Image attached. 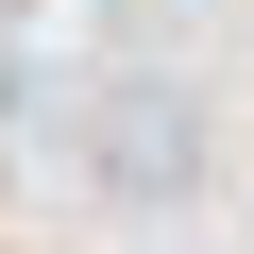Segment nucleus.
Listing matches in <instances>:
<instances>
[{
    "label": "nucleus",
    "mask_w": 254,
    "mask_h": 254,
    "mask_svg": "<svg viewBox=\"0 0 254 254\" xmlns=\"http://www.w3.org/2000/svg\"><path fill=\"white\" fill-rule=\"evenodd\" d=\"M85 187H102V203H187V187H203V102L153 85V68L102 85V102H85Z\"/></svg>",
    "instance_id": "nucleus-1"
}]
</instances>
